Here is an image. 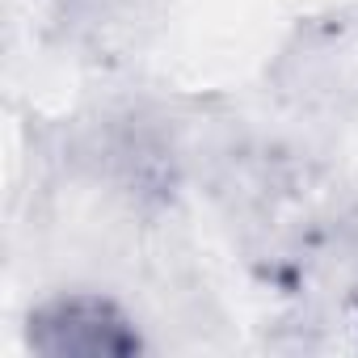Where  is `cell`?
Returning <instances> with one entry per match:
<instances>
[{"label":"cell","instance_id":"6da1fadb","mask_svg":"<svg viewBox=\"0 0 358 358\" xmlns=\"http://www.w3.org/2000/svg\"><path fill=\"white\" fill-rule=\"evenodd\" d=\"M30 345L47 358H127L143 337L114 299L68 295L30 316Z\"/></svg>","mask_w":358,"mask_h":358}]
</instances>
